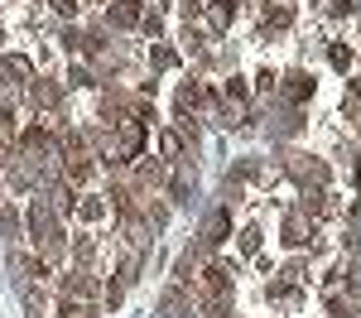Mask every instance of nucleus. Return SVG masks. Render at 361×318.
I'll return each mask as SVG.
<instances>
[{
    "instance_id": "22",
    "label": "nucleus",
    "mask_w": 361,
    "mask_h": 318,
    "mask_svg": "<svg viewBox=\"0 0 361 318\" xmlns=\"http://www.w3.org/2000/svg\"><path fill=\"white\" fill-rule=\"evenodd\" d=\"M140 29L159 39V29H164V20H159V10H145V15H140Z\"/></svg>"
},
{
    "instance_id": "10",
    "label": "nucleus",
    "mask_w": 361,
    "mask_h": 318,
    "mask_svg": "<svg viewBox=\"0 0 361 318\" xmlns=\"http://www.w3.org/2000/svg\"><path fill=\"white\" fill-rule=\"evenodd\" d=\"M49 207H54V217L63 222V217H73L78 212V198H73V183H58L54 193H49Z\"/></svg>"
},
{
    "instance_id": "11",
    "label": "nucleus",
    "mask_w": 361,
    "mask_h": 318,
    "mask_svg": "<svg viewBox=\"0 0 361 318\" xmlns=\"http://www.w3.org/2000/svg\"><path fill=\"white\" fill-rule=\"evenodd\" d=\"M337 275L352 285V294H361V251H352V256H342V265H337Z\"/></svg>"
},
{
    "instance_id": "16",
    "label": "nucleus",
    "mask_w": 361,
    "mask_h": 318,
    "mask_svg": "<svg viewBox=\"0 0 361 318\" xmlns=\"http://www.w3.org/2000/svg\"><path fill=\"white\" fill-rule=\"evenodd\" d=\"M0 73H5V78H20V82H34L29 58H5V63H0Z\"/></svg>"
},
{
    "instance_id": "20",
    "label": "nucleus",
    "mask_w": 361,
    "mask_h": 318,
    "mask_svg": "<svg viewBox=\"0 0 361 318\" xmlns=\"http://www.w3.org/2000/svg\"><path fill=\"white\" fill-rule=\"evenodd\" d=\"M328 58H333V68H342V73L352 68V49H347V44H333V49H328Z\"/></svg>"
},
{
    "instance_id": "1",
    "label": "nucleus",
    "mask_w": 361,
    "mask_h": 318,
    "mask_svg": "<svg viewBox=\"0 0 361 318\" xmlns=\"http://www.w3.org/2000/svg\"><path fill=\"white\" fill-rule=\"evenodd\" d=\"M193 285H197L202 299H231V270H226L222 260H207L193 275Z\"/></svg>"
},
{
    "instance_id": "8",
    "label": "nucleus",
    "mask_w": 361,
    "mask_h": 318,
    "mask_svg": "<svg viewBox=\"0 0 361 318\" xmlns=\"http://www.w3.org/2000/svg\"><path fill=\"white\" fill-rule=\"evenodd\" d=\"M29 102H34V106H39L44 116L58 111V87L49 82V78H34V82H29Z\"/></svg>"
},
{
    "instance_id": "9",
    "label": "nucleus",
    "mask_w": 361,
    "mask_h": 318,
    "mask_svg": "<svg viewBox=\"0 0 361 318\" xmlns=\"http://www.w3.org/2000/svg\"><path fill=\"white\" fill-rule=\"evenodd\" d=\"M308 97H313V78H308V73H289V78H284V102L304 106Z\"/></svg>"
},
{
    "instance_id": "7",
    "label": "nucleus",
    "mask_w": 361,
    "mask_h": 318,
    "mask_svg": "<svg viewBox=\"0 0 361 318\" xmlns=\"http://www.w3.org/2000/svg\"><path fill=\"white\" fill-rule=\"evenodd\" d=\"M207 106V87L202 82H183L178 87V116H197Z\"/></svg>"
},
{
    "instance_id": "17",
    "label": "nucleus",
    "mask_w": 361,
    "mask_h": 318,
    "mask_svg": "<svg viewBox=\"0 0 361 318\" xmlns=\"http://www.w3.org/2000/svg\"><path fill=\"white\" fill-rule=\"evenodd\" d=\"M78 217H82V222H102V217H106V202H97V198L78 202Z\"/></svg>"
},
{
    "instance_id": "5",
    "label": "nucleus",
    "mask_w": 361,
    "mask_h": 318,
    "mask_svg": "<svg viewBox=\"0 0 361 318\" xmlns=\"http://www.w3.org/2000/svg\"><path fill=\"white\" fill-rule=\"evenodd\" d=\"M284 246H294V251L313 246V217L308 212H289L284 217Z\"/></svg>"
},
{
    "instance_id": "21",
    "label": "nucleus",
    "mask_w": 361,
    "mask_h": 318,
    "mask_svg": "<svg viewBox=\"0 0 361 318\" xmlns=\"http://www.w3.org/2000/svg\"><path fill=\"white\" fill-rule=\"evenodd\" d=\"M49 5H54V15H58V20H78V10H82L78 0H49Z\"/></svg>"
},
{
    "instance_id": "19",
    "label": "nucleus",
    "mask_w": 361,
    "mask_h": 318,
    "mask_svg": "<svg viewBox=\"0 0 361 318\" xmlns=\"http://www.w3.org/2000/svg\"><path fill=\"white\" fill-rule=\"evenodd\" d=\"M260 251V227H246L241 231V256H255Z\"/></svg>"
},
{
    "instance_id": "18",
    "label": "nucleus",
    "mask_w": 361,
    "mask_h": 318,
    "mask_svg": "<svg viewBox=\"0 0 361 318\" xmlns=\"http://www.w3.org/2000/svg\"><path fill=\"white\" fill-rule=\"evenodd\" d=\"M226 102H231V106H241V102H246V82H241V78H226Z\"/></svg>"
},
{
    "instance_id": "12",
    "label": "nucleus",
    "mask_w": 361,
    "mask_h": 318,
    "mask_svg": "<svg viewBox=\"0 0 361 318\" xmlns=\"http://www.w3.org/2000/svg\"><path fill=\"white\" fill-rule=\"evenodd\" d=\"M207 20H212V29H231V20H236V0H212Z\"/></svg>"
},
{
    "instance_id": "25",
    "label": "nucleus",
    "mask_w": 361,
    "mask_h": 318,
    "mask_svg": "<svg viewBox=\"0 0 361 318\" xmlns=\"http://www.w3.org/2000/svg\"><path fill=\"white\" fill-rule=\"evenodd\" d=\"M275 82H279V78H275V73H270V68H265V73L255 78V87H260V92H275Z\"/></svg>"
},
{
    "instance_id": "15",
    "label": "nucleus",
    "mask_w": 361,
    "mask_h": 318,
    "mask_svg": "<svg viewBox=\"0 0 361 318\" xmlns=\"http://www.w3.org/2000/svg\"><path fill=\"white\" fill-rule=\"evenodd\" d=\"M159 159H169V164L183 159V135H178V130H164V135H159Z\"/></svg>"
},
{
    "instance_id": "14",
    "label": "nucleus",
    "mask_w": 361,
    "mask_h": 318,
    "mask_svg": "<svg viewBox=\"0 0 361 318\" xmlns=\"http://www.w3.org/2000/svg\"><path fill=\"white\" fill-rule=\"evenodd\" d=\"M265 25L270 29H289L294 25V5H275V0H270V5H265Z\"/></svg>"
},
{
    "instance_id": "4",
    "label": "nucleus",
    "mask_w": 361,
    "mask_h": 318,
    "mask_svg": "<svg viewBox=\"0 0 361 318\" xmlns=\"http://www.w3.org/2000/svg\"><path fill=\"white\" fill-rule=\"evenodd\" d=\"M289 173L304 178V183H313V188H328V164L313 159V154H289Z\"/></svg>"
},
{
    "instance_id": "26",
    "label": "nucleus",
    "mask_w": 361,
    "mask_h": 318,
    "mask_svg": "<svg viewBox=\"0 0 361 318\" xmlns=\"http://www.w3.org/2000/svg\"><path fill=\"white\" fill-rule=\"evenodd\" d=\"M318 5H323V10H342L347 0H318Z\"/></svg>"
},
{
    "instance_id": "13",
    "label": "nucleus",
    "mask_w": 361,
    "mask_h": 318,
    "mask_svg": "<svg viewBox=\"0 0 361 318\" xmlns=\"http://www.w3.org/2000/svg\"><path fill=\"white\" fill-rule=\"evenodd\" d=\"M92 260H97V236H78V246H73V265H78V270H92Z\"/></svg>"
},
{
    "instance_id": "24",
    "label": "nucleus",
    "mask_w": 361,
    "mask_h": 318,
    "mask_svg": "<svg viewBox=\"0 0 361 318\" xmlns=\"http://www.w3.org/2000/svg\"><path fill=\"white\" fill-rule=\"evenodd\" d=\"M347 116L357 121V130H361V97H352V92H347Z\"/></svg>"
},
{
    "instance_id": "6",
    "label": "nucleus",
    "mask_w": 361,
    "mask_h": 318,
    "mask_svg": "<svg viewBox=\"0 0 361 318\" xmlns=\"http://www.w3.org/2000/svg\"><path fill=\"white\" fill-rule=\"evenodd\" d=\"M140 0H111V10H106V20H111L116 29H135L140 25Z\"/></svg>"
},
{
    "instance_id": "3",
    "label": "nucleus",
    "mask_w": 361,
    "mask_h": 318,
    "mask_svg": "<svg viewBox=\"0 0 361 318\" xmlns=\"http://www.w3.org/2000/svg\"><path fill=\"white\" fill-rule=\"evenodd\" d=\"M49 236H58V217L44 198H34L29 202V241L39 246V241H49Z\"/></svg>"
},
{
    "instance_id": "23",
    "label": "nucleus",
    "mask_w": 361,
    "mask_h": 318,
    "mask_svg": "<svg viewBox=\"0 0 361 318\" xmlns=\"http://www.w3.org/2000/svg\"><path fill=\"white\" fill-rule=\"evenodd\" d=\"M149 63H154V68H173V63H178V54H173V49H154V54H149Z\"/></svg>"
},
{
    "instance_id": "2",
    "label": "nucleus",
    "mask_w": 361,
    "mask_h": 318,
    "mask_svg": "<svg viewBox=\"0 0 361 318\" xmlns=\"http://www.w3.org/2000/svg\"><path fill=\"white\" fill-rule=\"evenodd\" d=\"M226 236H231V212H226V207H212V212L202 217V231H197V246H202V251H212V246H222Z\"/></svg>"
}]
</instances>
